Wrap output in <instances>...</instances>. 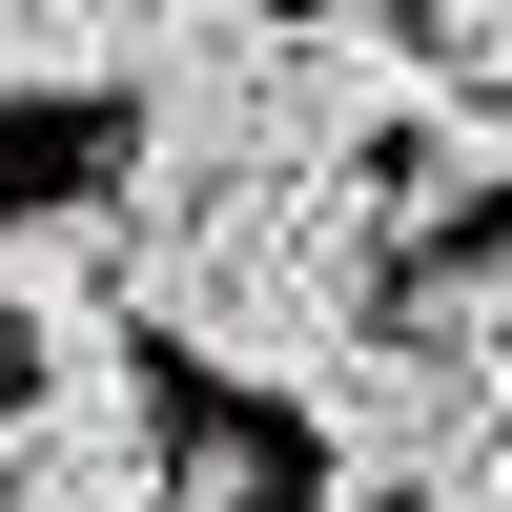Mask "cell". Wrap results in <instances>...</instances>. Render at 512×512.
Here are the masks:
<instances>
[{
	"mask_svg": "<svg viewBox=\"0 0 512 512\" xmlns=\"http://www.w3.org/2000/svg\"><path fill=\"white\" fill-rule=\"evenodd\" d=\"M410 62H431V103H512V0H390Z\"/></svg>",
	"mask_w": 512,
	"mask_h": 512,
	"instance_id": "8992f818",
	"label": "cell"
},
{
	"mask_svg": "<svg viewBox=\"0 0 512 512\" xmlns=\"http://www.w3.org/2000/svg\"><path fill=\"white\" fill-rule=\"evenodd\" d=\"M308 472H328V512H492L512 492V328H492L472 246H431L390 287V328L308 390Z\"/></svg>",
	"mask_w": 512,
	"mask_h": 512,
	"instance_id": "7a4b0ae2",
	"label": "cell"
},
{
	"mask_svg": "<svg viewBox=\"0 0 512 512\" xmlns=\"http://www.w3.org/2000/svg\"><path fill=\"white\" fill-rule=\"evenodd\" d=\"M472 267H492V328H512V226H492V246H472Z\"/></svg>",
	"mask_w": 512,
	"mask_h": 512,
	"instance_id": "52a82bcc",
	"label": "cell"
},
{
	"mask_svg": "<svg viewBox=\"0 0 512 512\" xmlns=\"http://www.w3.org/2000/svg\"><path fill=\"white\" fill-rule=\"evenodd\" d=\"M144 226V349L205 369L226 410H308L328 369L390 328V185H205V205H123Z\"/></svg>",
	"mask_w": 512,
	"mask_h": 512,
	"instance_id": "6da1fadb",
	"label": "cell"
},
{
	"mask_svg": "<svg viewBox=\"0 0 512 512\" xmlns=\"http://www.w3.org/2000/svg\"><path fill=\"white\" fill-rule=\"evenodd\" d=\"M123 103V0H0V123Z\"/></svg>",
	"mask_w": 512,
	"mask_h": 512,
	"instance_id": "5b68a950",
	"label": "cell"
},
{
	"mask_svg": "<svg viewBox=\"0 0 512 512\" xmlns=\"http://www.w3.org/2000/svg\"><path fill=\"white\" fill-rule=\"evenodd\" d=\"M0 512H185V410H164V369L0 390Z\"/></svg>",
	"mask_w": 512,
	"mask_h": 512,
	"instance_id": "277c9868",
	"label": "cell"
},
{
	"mask_svg": "<svg viewBox=\"0 0 512 512\" xmlns=\"http://www.w3.org/2000/svg\"><path fill=\"white\" fill-rule=\"evenodd\" d=\"M0 349H21V390H62V369H144V226H123V185L0 205Z\"/></svg>",
	"mask_w": 512,
	"mask_h": 512,
	"instance_id": "3957f363",
	"label": "cell"
},
{
	"mask_svg": "<svg viewBox=\"0 0 512 512\" xmlns=\"http://www.w3.org/2000/svg\"><path fill=\"white\" fill-rule=\"evenodd\" d=\"M492 512H512V492H492Z\"/></svg>",
	"mask_w": 512,
	"mask_h": 512,
	"instance_id": "9c48e42d",
	"label": "cell"
},
{
	"mask_svg": "<svg viewBox=\"0 0 512 512\" xmlns=\"http://www.w3.org/2000/svg\"><path fill=\"white\" fill-rule=\"evenodd\" d=\"M267 21H369V0H267Z\"/></svg>",
	"mask_w": 512,
	"mask_h": 512,
	"instance_id": "ba28073f",
	"label": "cell"
}]
</instances>
